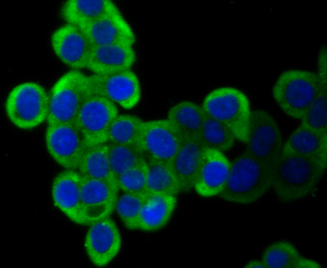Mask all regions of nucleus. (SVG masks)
Wrapping results in <instances>:
<instances>
[{"instance_id": "b1692460", "label": "nucleus", "mask_w": 327, "mask_h": 268, "mask_svg": "<svg viewBox=\"0 0 327 268\" xmlns=\"http://www.w3.org/2000/svg\"><path fill=\"white\" fill-rule=\"evenodd\" d=\"M78 171L83 176L104 181L119 190L110 167L107 143L87 147Z\"/></svg>"}, {"instance_id": "423d86ee", "label": "nucleus", "mask_w": 327, "mask_h": 268, "mask_svg": "<svg viewBox=\"0 0 327 268\" xmlns=\"http://www.w3.org/2000/svg\"><path fill=\"white\" fill-rule=\"evenodd\" d=\"M5 107L8 119L15 126L22 129H33L47 120L49 95L39 84L24 82L11 90Z\"/></svg>"}, {"instance_id": "2eb2a0df", "label": "nucleus", "mask_w": 327, "mask_h": 268, "mask_svg": "<svg viewBox=\"0 0 327 268\" xmlns=\"http://www.w3.org/2000/svg\"><path fill=\"white\" fill-rule=\"evenodd\" d=\"M230 162L224 153L205 147L194 181V190L200 196H218L227 181Z\"/></svg>"}, {"instance_id": "1a4fd4ad", "label": "nucleus", "mask_w": 327, "mask_h": 268, "mask_svg": "<svg viewBox=\"0 0 327 268\" xmlns=\"http://www.w3.org/2000/svg\"><path fill=\"white\" fill-rule=\"evenodd\" d=\"M45 140L49 155L58 165L78 171L87 146L75 123L47 125Z\"/></svg>"}, {"instance_id": "412c9836", "label": "nucleus", "mask_w": 327, "mask_h": 268, "mask_svg": "<svg viewBox=\"0 0 327 268\" xmlns=\"http://www.w3.org/2000/svg\"><path fill=\"white\" fill-rule=\"evenodd\" d=\"M177 196L154 193L147 195L141 207L138 230L151 232L163 228L176 208Z\"/></svg>"}, {"instance_id": "cd10ccee", "label": "nucleus", "mask_w": 327, "mask_h": 268, "mask_svg": "<svg viewBox=\"0 0 327 268\" xmlns=\"http://www.w3.org/2000/svg\"><path fill=\"white\" fill-rule=\"evenodd\" d=\"M200 139L205 147L223 153L230 150L236 140L233 133L226 125L205 111Z\"/></svg>"}, {"instance_id": "a211bd4d", "label": "nucleus", "mask_w": 327, "mask_h": 268, "mask_svg": "<svg viewBox=\"0 0 327 268\" xmlns=\"http://www.w3.org/2000/svg\"><path fill=\"white\" fill-rule=\"evenodd\" d=\"M136 59L132 46L111 44L93 47L87 69L93 74H114L130 69Z\"/></svg>"}, {"instance_id": "39448f33", "label": "nucleus", "mask_w": 327, "mask_h": 268, "mask_svg": "<svg viewBox=\"0 0 327 268\" xmlns=\"http://www.w3.org/2000/svg\"><path fill=\"white\" fill-rule=\"evenodd\" d=\"M202 106L209 115L226 125L237 140L247 143L251 110L243 92L232 87L215 89L205 97Z\"/></svg>"}, {"instance_id": "6e6552de", "label": "nucleus", "mask_w": 327, "mask_h": 268, "mask_svg": "<svg viewBox=\"0 0 327 268\" xmlns=\"http://www.w3.org/2000/svg\"><path fill=\"white\" fill-rule=\"evenodd\" d=\"M118 114L114 102L92 91L82 104L74 123L87 147L107 143L110 126Z\"/></svg>"}, {"instance_id": "c85d7f7f", "label": "nucleus", "mask_w": 327, "mask_h": 268, "mask_svg": "<svg viewBox=\"0 0 327 268\" xmlns=\"http://www.w3.org/2000/svg\"><path fill=\"white\" fill-rule=\"evenodd\" d=\"M109 161L112 172L117 177L145 161L141 151L134 147L107 143Z\"/></svg>"}, {"instance_id": "393cba45", "label": "nucleus", "mask_w": 327, "mask_h": 268, "mask_svg": "<svg viewBox=\"0 0 327 268\" xmlns=\"http://www.w3.org/2000/svg\"><path fill=\"white\" fill-rule=\"evenodd\" d=\"M205 111L190 101L180 102L169 110L168 119L182 137L200 138Z\"/></svg>"}, {"instance_id": "473e14b6", "label": "nucleus", "mask_w": 327, "mask_h": 268, "mask_svg": "<svg viewBox=\"0 0 327 268\" xmlns=\"http://www.w3.org/2000/svg\"><path fill=\"white\" fill-rule=\"evenodd\" d=\"M326 58V48L325 46L321 48L318 54L317 73L321 84L325 86H327Z\"/></svg>"}, {"instance_id": "5701e85b", "label": "nucleus", "mask_w": 327, "mask_h": 268, "mask_svg": "<svg viewBox=\"0 0 327 268\" xmlns=\"http://www.w3.org/2000/svg\"><path fill=\"white\" fill-rule=\"evenodd\" d=\"M261 260L267 268H320L317 262L303 256L290 242L280 240L264 250Z\"/></svg>"}, {"instance_id": "a878e982", "label": "nucleus", "mask_w": 327, "mask_h": 268, "mask_svg": "<svg viewBox=\"0 0 327 268\" xmlns=\"http://www.w3.org/2000/svg\"><path fill=\"white\" fill-rule=\"evenodd\" d=\"M145 161L147 167L146 195L159 193L177 196L180 193L171 164L149 159Z\"/></svg>"}, {"instance_id": "c756f323", "label": "nucleus", "mask_w": 327, "mask_h": 268, "mask_svg": "<svg viewBox=\"0 0 327 268\" xmlns=\"http://www.w3.org/2000/svg\"><path fill=\"white\" fill-rule=\"evenodd\" d=\"M327 87H322L301 118L300 125L327 138Z\"/></svg>"}, {"instance_id": "aec40b11", "label": "nucleus", "mask_w": 327, "mask_h": 268, "mask_svg": "<svg viewBox=\"0 0 327 268\" xmlns=\"http://www.w3.org/2000/svg\"><path fill=\"white\" fill-rule=\"evenodd\" d=\"M281 152L304 157L326 170L327 138L300 124L283 144Z\"/></svg>"}, {"instance_id": "9d476101", "label": "nucleus", "mask_w": 327, "mask_h": 268, "mask_svg": "<svg viewBox=\"0 0 327 268\" xmlns=\"http://www.w3.org/2000/svg\"><path fill=\"white\" fill-rule=\"evenodd\" d=\"M182 140V136L167 119L143 121L141 151L145 159L171 164Z\"/></svg>"}, {"instance_id": "f257e3e1", "label": "nucleus", "mask_w": 327, "mask_h": 268, "mask_svg": "<svg viewBox=\"0 0 327 268\" xmlns=\"http://www.w3.org/2000/svg\"><path fill=\"white\" fill-rule=\"evenodd\" d=\"M325 171L313 161L281 152L271 169V189L281 202L305 199L317 190Z\"/></svg>"}, {"instance_id": "4be33fe9", "label": "nucleus", "mask_w": 327, "mask_h": 268, "mask_svg": "<svg viewBox=\"0 0 327 268\" xmlns=\"http://www.w3.org/2000/svg\"><path fill=\"white\" fill-rule=\"evenodd\" d=\"M119 12L109 0H69L63 4L60 13L66 24L80 27Z\"/></svg>"}, {"instance_id": "f03ea898", "label": "nucleus", "mask_w": 327, "mask_h": 268, "mask_svg": "<svg viewBox=\"0 0 327 268\" xmlns=\"http://www.w3.org/2000/svg\"><path fill=\"white\" fill-rule=\"evenodd\" d=\"M271 170L245 151L230 162L225 186L218 196L231 203L249 205L271 189Z\"/></svg>"}, {"instance_id": "6ab92c4d", "label": "nucleus", "mask_w": 327, "mask_h": 268, "mask_svg": "<svg viewBox=\"0 0 327 268\" xmlns=\"http://www.w3.org/2000/svg\"><path fill=\"white\" fill-rule=\"evenodd\" d=\"M205 147L200 139L183 137L181 146L171 163L180 193L194 190V181Z\"/></svg>"}, {"instance_id": "7c9ffc66", "label": "nucleus", "mask_w": 327, "mask_h": 268, "mask_svg": "<svg viewBox=\"0 0 327 268\" xmlns=\"http://www.w3.org/2000/svg\"><path fill=\"white\" fill-rule=\"evenodd\" d=\"M146 196L124 193L117 198L115 210L124 226L129 230L138 229L140 210Z\"/></svg>"}, {"instance_id": "ddd939ff", "label": "nucleus", "mask_w": 327, "mask_h": 268, "mask_svg": "<svg viewBox=\"0 0 327 268\" xmlns=\"http://www.w3.org/2000/svg\"><path fill=\"white\" fill-rule=\"evenodd\" d=\"M121 237L118 227L110 217L90 225L84 240V247L91 262L102 267L109 263L118 254Z\"/></svg>"}, {"instance_id": "4468645a", "label": "nucleus", "mask_w": 327, "mask_h": 268, "mask_svg": "<svg viewBox=\"0 0 327 268\" xmlns=\"http://www.w3.org/2000/svg\"><path fill=\"white\" fill-rule=\"evenodd\" d=\"M118 193L104 181L82 176L81 201L85 225L109 217L115 210Z\"/></svg>"}, {"instance_id": "9b49d317", "label": "nucleus", "mask_w": 327, "mask_h": 268, "mask_svg": "<svg viewBox=\"0 0 327 268\" xmlns=\"http://www.w3.org/2000/svg\"><path fill=\"white\" fill-rule=\"evenodd\" d=\"M92 91L107 97L124 109L133 108L141 97L138 78L130 69L108 74L89 76Z\"/></svg>"}, {"instance_id": "f3484780", "label": "nucleus", "mask_w": 327, "mask_h": 268, "mask_svg": "<svg viewBox=\"0 0 327 268\" xmlns=\"http://www.w3.org/2000/svg\"><path fill=\"white\" fill-rule=\"evenodd\" d=\"M92 47L111 44L132 46L135 34L120 12L80 27Z\"/></svg>"}, {"instance_id": "bb28decb", "label": "nucleus", "mask_w": 327, "mask_h": 268, "mask_svg": "<svg viewBox=\"0 0 327 268\" xmlns=\"http://www.w3.org/2000/svg\"><path fill=\"white\" fill-rule=\"evenodd\" d=\"M143 121L134 115L119 114L110 126L107 143L128 145L141 151Z\"/></svg>"}, {"instance_id": "20e7f679", "label": "nucleus", "mask_w": 327, "mask_h": 268, "mask_svg": "<svg viewBox=\"0 0 327 268\" xmlns=\"http://www.w3.org/2000/svg\"><path fill=\"white\" fill-rule=\"evenodd\" d=\"M92 92L89 76L74 70L64 74L49 94L47 125L74 123L82 104Z\"/></svg>"}, {"instance_id": "2f4dec72", "label": "nucleus", "mask_w": 327, "mask_h": 268, "mask_svg": "<svg viewBox=\"0 0 327 268\" xmlns=\"http://www.w3.org/2000/svg\"><path fill=\"white\" fill-rule=\"evenodd\" d=\"M147 167L145 161L120 175L119 190L124 193L146 196Z\"/></svg>"}, {"instance_id": "dca6fc26", "label": "nucleus", "mask_w": 327, "mask_h": 268, "mask_svg": "<svg viewBox=\"0 0 327 268\" xmlns=\"http://www.w3.org/2000/svg\"><path fill=\"white\" fill-rule=\"evenodd\" d=\"M82 179L78 171L65 169L54 178L51 192L54 203L60 211L72 222L85 225L81 201Z\"/></svg>"}, {"instance_id": "0eeeda50", "label": "nucleus", "mask_w": 327, "mask_h": 268, "mask_svg": "<svg viewBox=\"0 0 327 268\" xmlns=\"http://www.w3.org/2000/svg\"><path fill=\"white\" fill-rule=\"evenodd\" d=\"M245 151L271 170L283 146L282 135L274 118L267 111H251Z\"/></svg>"}, {"instance_id": "7ed1b4c3", "label": "nucleus", "mask_w": 327, "mask_h": 268, "mask_svg": "<svg viewBox=\"0 0 327 268\" xmlns=\"http://www.w3.org/2000/svg\"><path fill=\"white\" fill-rule=\"evenodd\" d=\"M322 87L317 73L302 69L282 72L272 88L276 104L286 115L300 120Z\"/></svg>"}, {"instance_id": "f8f14e48", "label": "nucleus", "mask_w": 327, "mask_h": 268, "mask_svg": "<svg viewBox=\"0 0 327 268\" xmlns=\"http://www.w3.org/2000/svg\"><path fill=\"white\" fill-rule=\"evenodd\" d=\"M52 49L58 58L74 70L87 69L92 46L78 26L66 24L57 28L51 37Z\"/></svg>"}, {"instance_id": "72a5a7b5", "label": "nucleus", "mask_w": 327, "mask_h": 268, "mask_svg": "<svg viewBox=\"0 0 327 268\" xmlns=\"http://www.w3.org/2000/svg\"><path fill=\"white\" fill-rule=\"evenodd\" d=\"M245 267L254 268H267L264 262L261 260H253L248 262L244 266Z\"/></svg>"}]
</instances>
